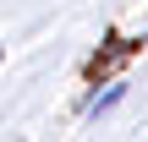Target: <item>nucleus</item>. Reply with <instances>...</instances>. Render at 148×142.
Returning a JSON list of instances; mask_svg holds the SVG:
<instances>
[{"label":"nucleus","mask_w":148,"mask_h":142,"mask_svg":"<svg viewBox=\"0 0 148 142\" xmlns=\"http://www.w3.org/2000/svg\"><path fill=\"white\" fill-rule=\"evenodd\" d=\"M121 99H126V88H121V82H115V88H110V93H99V99H93V104H88V115H93V120H99V115H110V109H115V104H121Z\"/></svg>","instance_id":"nucleus-1"},{"label":"nucleus","mask_w":148,"mask_h":142,"mask_svg":"<svg viewBox=\"0 0 148 142\" xmlns=\"http://www.w3.org/2000/svg\"><path fill=\"white\" fill-rule=\"evenodd\" d=\"M0 66H5V49H0Z\"/></svg>","instance_id":"nucleus-2"}]
</instances>
